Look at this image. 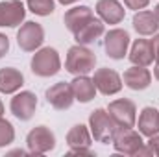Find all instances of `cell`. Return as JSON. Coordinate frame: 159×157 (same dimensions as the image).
Wrapping results in <instances>:
<instances>
[{"label": "cell", "mask_w": 159, "mask_h": 157, "mask_svg": "<svg viewBox=\"0 0 159 157\" xmlns=\"http://www.w3.org/2000/svg\"><path fill=\"white\" fill-rule=\"evenodd\" d=\"M96 67V54L85 46V44H74L67 50L65 57V70L72 76L91 74Z\"/></svg>", "instance_id": "6da1fadb"}, {"label": "cell", "mask_w": 159, "mask_h": 157, "mask_svg": "<svg viewBox=\"0 0 159 157\" xmlns=\"http://www.w3.org/2000/svg\"><path fill=\"white\" fill-rule=\"evenodd\" d=\"M30 69L35 76L39 78H50L56 76L61 70V57L59 52L52 46H41L39 50L34 52L32 61H30Z\"/></svg>", "instance_id": "7a4b0ae2"}, {"label": "cell", "mask_w": 159, "mask_h": 157, "mask_svg": "<svg viewBox=\"0 0 159 157\" xmlns=\"http://www.w3.org/2000/svg\"><path fill=\"white\" fill-rule=\"evenodd\" d=\"M89 129H91V135L96 142L109 144L113 141L119 126L115 124V120L107 113V109L98 107L89 115Z\"/></svg>", "instance_id": "3957f363"}, {"label": "cell", "mask_w": 159, "mask_h": 157, "mask_svg": "<svg viewBox=\"0 0 159 157\" xmlns=\"http://www.w3.org/2000/svg\"><path fill=\"white\" fill-rule=\"evenodd\" d=\"M44 43V28L35 20H24L17 30V44L22 52H35Z\"/></svg>", "instance_id": "277c9868"}, {"label": "cell", "mask_w": 159, "mask_h": 157, "mask_svg": "<svg viewBox=\"0 0 159 157\" xmlns=\"http://www.w3.org/2000/svg\"><path fill=\"white\" fill-rule=\"evenodd\" d=\"M28 154L32 155H44L56 148V135L46 126H35L26 135Z\"/></svg>", "instance_id": "5b68a950"}, {"label": "cell", "mask_w": 159, "mask_h": 157, "mask_svg": "<svg viewBox=\"0 0 159 157\" xmlns=\"http://www.w3.org/2000/svg\"><path fill=\"white\" fill-rule=\"evenodd\" d=\"M129 44H131V37L122 28H111L109 32L104 34V50H106L107 57H111L115 61H120L128 56Z\"/></svg>", "instance_id": "8992f818"}, {"label": "cell", "mask_w": 159, "mask_h": 157, "mask_svg": "<svg viewBox=\"0 0 159 157\" xmlns=\"http://www.w3.org/2000/svg\"><path fill=\"white\" fill-rule=\"evenodd\" d=\"M115 152H119L122 155H129L135 157L137 152L141 150V146L144 144L143 135L139 133V129L135 128H119L113 141H111Z\"/></svg>", "instance_id": "52a82bcc"}, {"label": "cell", "mask_w": 159, "mask_h": 157, "mask_svg": "<svg viewBox=\"0 0 159 157\" xmlns=\"http://www.w3.org/2000/svg\"><path fill=\"white\" fill-rule=\"evenodd\" d=\"M119 128H135L137 124V105L128 98H117L106 107Z\"/></svg>", "instance_id": "ba28073f"}, {"label": "cell", "mask_w": 159, "mask_h": 157, "mask_svg": "<svg viewBox=\"0 0 159 157\" xmlns=\"http://www.w3.org/2000/svg\"><path fill=\"white\" fill-rule=\"evenodd\" d=\"M35 109H37V96L32 91H19L9 100L11 115L15 118H19V120H22V122H28L34 117Z\"/></svg>", "instance_id": "9c48e42d"}, {"label": "cell", "mask_w": 159, "mask_h": 157, "mask_svg": "<svg viewBox=\"0 0 159 157\" xmlns=\"http://www.w3.org/2000/svg\"><path fill=\"white\" fill-rule=\"evenodd\" d=\"M93 81L96 85V91L104 96H113V94H119L124 87L122 83V76H120L117 70L113 69H107V67H102V69H96L94 70V76Z\"/></svg>", "instance_id": "30bf717a"}, {"label": "cell", "mask_w": 159, "mask_h": 157, "mask_svg": "<svg viewBox=\"0 0 159 157\" xmlns=\"http://www.w3.org/2000/svg\"><path fill=\"white\" fill-rule=\"evenodd\" d=\"M28 7L22 0L0 2V28H19L26 19Z\"/></svg>", "instance_id": "8fae6325"}, {"label": "cell", "mask_w": 159, "mask_h": 157, "mask_svg": "<svg viewBox=\"0 0 159 157\" xmlns=\"http://www.w3.org/2000/svg\"><path fill=\"white\" fill-rule=\"evenodd\" d=\"M44 98L57 111L70 109L72 104L76 102L74 94H72V89H70V83H67V81H57V83L50 85L46 89V92H44Z\"/></svg>", "instance_id": "7c38bea8"}, {"label": "cell", "mask_w": 159, "mask_h": 157, "mask_svg": "<svg viewBox=\"0 0 159 157\" xmlns=\"http://www.w3.org/2000/svg\"><path fill=\"white\" fill-rule=\"evenodd\" d=\"M122 83L131 91H144L152 85V72L148 70V67L131 65L129 69L124 70Z\"/></svg>", "instance_id": "4fadbf2b"}, {"label": "cell", "mask_w": 159, "mask_h": 157, "mask_svg": "<svg viewBox=\"0 0 159 157\" xmlns=\"http://www.w3.org/2000/svg\"><path fill=\"white\" fill-rule=\"evenodd\" d=\"M94 11L98 19L104 20V24H120L126 17L124 4H120L119 0H98Z\"/></svg>", "instance_id": "5bb4252c"}, {"label": "cell", "mask_w": 159, "mask_h": 157, "mask_svg": "<svg viewBox=\"0 0 159 157\" xmlns=\"http://www.w3.org/2000/svg\"><path fill=\"white\" fill-rule=\"evenodd\" d=\"M128 59L131 61V65H139V67H150L154 63V48L150 39H135L129 44L128 50Z\"/></svg>", "instance_id": "9a60e30c"}, {"label": "cell", "mask_w": 159, "mask_h": 157, "mask_svg": "<svg viewBox=\"0 0 159 157\" xmlns=\"http://www.w3.org/2000/svg\"><path fill=\"white\" fill-rule=\"evenodd\" d=\"M131 24H133V30L139 35H143V37H150V35L159 32V20L152 9H139V11H135Z\"/></svg>", "instance_id": "2e32d148"}, {"label": "cell", "mask_w": 159, "mask_h": 157, "mask_svg": "<svg viewBox=\"0 0 159 157\" xmlns=\"http://www.w3.org/2000/svg\"><path fill=\"white\" fill-rule=\"evenodd\" d=\"M137 129L143 137H154L159 133V109L157 107H152V105H146L141 109L139 117H137Z\"/></svg>", "instance_id": "e0dca14e"}, {"label": "cell", "mask_w": 159, "mask_h": 157, "mask_svg": "<svg viewBox=\"0 0 159 157\" xmlns=\"http://www.w3.org/2000/svg\"><path fill=\"white\" fill-rule=\"evenodd\" d=\"M93 17H94V11L89 6H74V7H70V9L65 11L63 22H65V28L70 34H76L80 28L83 24H87Z\"/></svg>", "instance_id": "ac0fdd59"}, {"label": "cell", "mask_w": 159, "mask_h": 157, "mask_svg": "<svg viewBox=\"0 0 159 157\" xmlns=\"http://www.w3.org/2000/svg\"><path fill=\"white\" fill-rule=\"evenodd\" d=\"M104 34H106V24H104V20L98 19V17H93L87 24H83L78 32L72 34V35H74L76 44H85V46H89L91 43H94L96 39H100Z\"/></svg>", "instance_id": "d6986e66"}, {"label": "cell", "mask_w": 159, "mask_h": 157, "mask_svg": "<svg viewBox=\"0 0 159 157\" xmlns=\"http://www.w3.org/2000/svg\"><path fill=\"white\" fill-rule=\"evenodd\" d=\"M70 89L74 94V100L80 104H89L91 100H94L96 96V85L93 78H89V74H81V76H74L70 81Z\"/></svg>", "instance_id": "ffe728a7"}, {"label": "cell", "mask_w": 159, "mask_h": 157, "mask_svg": "<svg viewBox=\"0 0 159 157\" xmlns=\"http://www.w3.org/2000/svg\"><path fill=\"white\" fill-rule=\"evenodd\" d=\"M24 85V74L15 67L0 69V92L2 94H15Z\"/></svg>", "instance_id": "44dd1931"}, {"label": "cell", "mask_w": 159, "mask_h": 157, "mask_svg": "<svg viewBox=\"0 0 159 157\" xmlns=\"http://www.w3.org/2000/svg\"><path fill=\"white\" fill-rule=\"evenodd\" d=\"M91 141H93V135H91L89 126H85V124L72 126L69 129V133H67V146H69V150H74V148H91Z\"/></svg>", "instance_id": "7402d4cb"}, {"label": "cell", "mask_w": 159, "mask_h": 157, "mask_svg": "<svg viewBox=\"0 0 159 157\" xmlns=\"http://www.w3.org/2000/svg\"><path fill=\"white\" fill-rule=\"evenodd\" d=\"M28 11L39 17H48L56 11V2L54 0H26Z\"/></svg>", "instance_id": "603a6c76"}, {"label": "cell", "mask_w": 159, "mask_h": 157, "mask_svg": "<svg viewBox=\"0 0 159 157\" xmlns=\"http://www.w3.org/2000/svg\"><path fill=\"white\" fill-rule=\"evenodd\" d=\"M13 141H15V128L9 120L2 117L0 118V148L13 144Z\"/></svg>", "instance_id": "cb8c5ba5"}, {"label": "cell", "mask_w": 159, "mask_h": 157, "mask_svg": "<svg viewBox=\"0 0 159 157\" xmlns=\"http://www.w3.org/2000/svg\"><path fill=\"white\" fill-rule=\"evenodd\" d=\"M148 4H150V0H124V6L133 11L144 9V7H148Z\"/></svg>", "instance_id": "d4e9b609"}, {"label": "cell", "mask_w": 159, "mask_h": 157, "mask_svg": "<svg viewBox=\"0 0 159 157\" xmlns=\"http://www.w3.org/2000/svg\"><path fill=\"white\" fill-rule=\"evenodd\" d=\"M9 52V37L0 32V59Z\"/></svg>", "instance_id": "484cf974"}, {"label": "cell", "mask_w": 159, "mask_h": 157, "mask_svg": "<svg viewBox=\"0 0 159 157\" xmlns=\"http://www.w3.org/2000/svg\"><path fill=\"white\" fill-rule=\"evenodd\" d=\"M146 144H148V148L152 150V154L159 157V133L154 135V137H148V142H146Z\"/></svg>", "instance_id": "4316f807"}, {"label": "cell", "mask_w": 159, "mask_h": 157, "mask_svg": "<svg viewBox=\"0 0 159 157\" xmlns=\"http://www.w3.org/2000/svg\"><path fill=\"white\" fill-rule=\"evenodd\" d=\"M150 43H152V48H154V61H159V32L152 35Z\"/></svg>", "instance_id": "83f0119b"}, {"label": "cell", "mask_w": 159, "mask_h": 157, "mask_svg": "<svg viewBox=\"0 0 159 157\" xmlns=\"http://www.w3.org/2000/svg\"><path fill=\"white\" fill-rule=\"evenodd\" d=\"M69 152H70V154H80V155H81V154H85V155H93V154H94L91 148H74V150H69Z\"/></svg>", "instance_id": "f1b7e54d"}, {"label": "cell", "mask_w": 159, "mask_h": 157, "mask_svg": "<svg viewBox=\"0 0 159 157\" xmlns=\"http://www.w3.org/2000/svg\"><path fill=\"white\" fill-rule=\"evenodd\" d=\"M154 78L159 81V61H156V65H154Z\"/></svg>", "instance_id": "f546056e"}, {"label": "cell", "mask_w": 159, "mask_h": 157, "mask_svg": "<svg viewBox=\"0 0 159 157\" xmlns=\"http://www.w3.org/2000/svg\"><path fill=\"white\" fill-rule=\"evenodd\" d=\"M59 4H63V6H72V4H76V2H80V0H57Z\"/></svg>", "instance_id": "4dcf8cb0"}, {"label": "cell", "mask_w": 159, "mask_h": 157, "mask_svg": "<svg viewBox=\"0 0 159 157\" xmlns=\"http://www.w3.org/2000/svg\"><path fill=\"white\" fill-rule=\"evenodd\" d=\"M4 113H6V107H4V102L0 100V118L4 117Z\"/></svg>", "instance_id": "1f68e13d"}, {"label": "cell", "mask_w": 159, "mask_h": 157, "mask_svg": "<svg viewBox=\"0 0 159 157\" xmlns=\"http://www.w3.org/2000/svg\"><path fill=\"white\" fill-rule=\"evenodd\" d=\"M154 13H156V17H157V20H159V4L154 7Z\"/></svg>", "instance_id": "d6a6232c"}]
</instances>
